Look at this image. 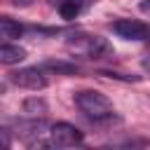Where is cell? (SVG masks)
Instances as JSON below:
<instances>
[{"label": "cell", "instance_id": "6da1fadb", "mask_svg": "<svg viewBox=\"0 0 150 150\" xmlns=\"http://www.w3.org/2000/svg\"><path fill=\"white\" fill-rule=\"evenodd\" d=\"M75 105L94 122H108L115 117V110H112V103L101 94V91H94V89H84V91H77L75 94Z\"/></svg>", "mask_w": 150, "mask_h": 150}, {"label": "cell", "instance_id": "7a4b0ae2", "mask_svg": "<svg viewBox=\"0 0 150 150\" xmlns=\"http://www.w3.org/2000/svg\"><path fill=\"white\" fill-rule=\"evenodd\" d=\"M82 143H84V136H82V131L75 124H70V122H56V124H52L49 145L73 148V145H82Z\"/></svg>", "mask_w": 150, "mask_h": 150}, {"label": "cell", "instance_id": "3957f363", "mask_svg": "<svg viewBox=\"0 0 150 150\" xmlns=\"http://www.w3.org/2000/svg\"><path fill=\"white\" fill-rule=\"evenodd\" d=\"M49 131H52V127L45 122V120H38V117H33V120H21V122H16V134L28 143V145H42V141H45V136H49Z\"/></svg>", "mask_w": 150, "mask_h": 150}, {"label": "cell", "instance_id": "277c9868", "mask_svg": "<svg viewBox=\"0 0 150 150\" xmlns=\"http://www.w3.org/2000/svg\"><path fill=\"white\" fill-rule=\"evenodd\" d=\"M12 84L21 87V89H30V91H40L47 87V77H45V70L42 68H21V70H14L9 75Z\"/></svg>", "mask_w": 150, "mask_h": 150}, {"label": "cell", "instance_id": "5b68a950", "mask_svg": "<svg viewBox=\"0 0 150 150\" xmlns=\"http://www.w3.org/2000/svg\"><path fill=\"white\" fill-rule=\"evenodd\" d=\"M112 33L122 40H148L150 38V28L143 23V21H136V19H117L112 21Z\"/></svg>", "mask_w": 150, "mask_h": 150}, {"label": "cell", "instance_id": "8992f818", "mask_svg": "<svg viewBox=\"0 0 150 150\" xmlns=\"http://www.w3.org/2000/svg\"><path fill=\"white\" fill-rule=\"evenodd\" d=\"M89 5H91V0H59L56 9H59L61 19L73 21V19H77V16H80Z\"/></svg>", "mask_w": 150, "mask_h": 150}, {"label": "cell", "instance_id": "52a82bcc", "mask_svg": "<svg viewBox=\"0 0 150 150\" xmlns=\"http://www.w3.org/2000/svg\"><path fill=\"white\" fill-rule=\"evenodd\" d=\"M23 59H26V49H23V47L14 45L12 40H5V42H2V47H0V61H2L5 66L21 63Z\"/></svg>", "mask_w": 150, "mask_h": 150}, {"label": "cell", "instance_id": "ba28073f", "mask_svg": "<svg viewBox=\"0 0 150 150\" xmlns=\"http://www.w3.org/2000/svg\"><path fill=\"white\" fill-rule=\"evenodd\" d=\"M84 54L89 59H103L105 54H110V45L101 35H89L84 38Z\"/></svg>", "mask_w": 150, "mask_h": 150}, {"label": "cell", "instance_id": "9c48e42d", "mask_svg": "<svg viewBox=\"0 0 150 150\" xmlns=\"http://www.w3.org/2000/svg\"><path fill=\"white\" fill-rule=\"evenodd\" d=\"M0 33H2L5 40H16V38L23 35V26H21L19 21L9 19V16H2V19H0Z\"/></svg>", "mask_w": 150, "mask_h": 150}, {"label": "cell", "instance_id": "30bf717a", "mask_svg": "<svg viewBox=\"0 0 150 150\" xmlns=\"http://www.w3.org/2000/svg\"><path fill=\"white\" fill-rule=\"evenodd\" d=\"M23 110L30 115V117H38L42 112H47V103L42 98H26L23 101Z\"/></svg>", "mask_w": 150, "mask_h": 150}, {"label": "cell", "instance_id": "8fae6325", "mask_svg": "<svg viewBox=\"0 0 150 150\" xmlns=\"http://www.w3.org/2000/svg\"><path fill=\"white\" fill-rule=\"evenodd\" d=\"M40 68L42 70H54V73H75L77 70L75 63H66V61H45Z\"/></svg>", "mask_w": 150, "mask_h": 150}, {"label": "cell", "instance_id": "7c38bea8", "mask_svg": "<svg viewBox=\"0 0 150 150\" xmlns=\"http://www.w3.org/2000/svg\"><path fill=\"white\" fill-rule=\"evenodd\" d=\"M138 9H141L143 14H150V0H141V2H138Z\"/></svg>", "mask_w": 150, "mask_h": 150}, {"label": "cell", "instance_id": "4fadbf2b", "mask_svg": "<svg viewBox=\"0 0 150 150\" xmlns=\"http://www.w3.org/2000/svg\"><path fill=\"white\" fill-rule=\"evenodd\" d=\"M143 68L145 70H150V49L145 52V56H143Z\"/></svg>", "mask_w": 150, "mask_h": 150}]
</instances>
